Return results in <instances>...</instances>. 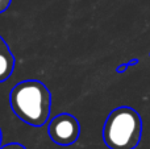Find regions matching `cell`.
Here are the masks:
<instances>
[{
    "label": "cell",
    "mask_w": 150,
    "mask_h": 149,
    "mask_svg": "<svg viewBox=\"0 0 150 149\" xmlns=\"http://www.w3.org/2000/svg\"><path fill=\"white\" fill-rule=\"evenodd\" d=\"M12 111L20 120L33 127L47 123L52 108V94L49 89L37 79L17 83L9 95Z\"/></svg>",
    "instance_id": "6da1fadb"
},
{
    "label": "cell",
    "mask_w": 150,
    "mask_h": 149,
    "mask_svg": "<svg viewBox=\"0 0 150 149\" xmlns=\"http://www.w3.org/2000/svg\"><path fill=\"white\" fill-rule=\"evenodd\" d=\"M141 119L134 110L119 107L108 115L103 128L104 143L111 149H134L141 139Z\"/></svg>",
    "instance_id": "7a4b0ae2"
},
{
    "label": "cell",
    "mask_w": 150,
    "mask_h": 149,
    "mask_svg": "<svg viewBox=\"0 0 150 149\" xmlns=\"http://www.w3.org/2000/svg\"><path fill=\"white\" fill-rule=\"evenodd\" d=\"M80 133L79 121L70 114H59L50 120L47 135L58 145H71L78 140Z\"/></svg>",
    "instance_id": "3957f363"
},
{
    "label": "cell",
    "mask_w": 150,
    "mask_h": 149,
    "mask_svg": "<svg viewBox=\"0 0 150 149\" xmlns=\"http://www.w3.org/2000/svg\"><path fill=\"white\" fill-rule=\"evenodd\" d=\"M15 55L12 54L9 48L0 52V83L7 81L12 75L15 70Z\"/></svg>",
    "instance_id": "277c9868"
},
{
    "label": "cell",
    "mask_w": 150,
    "mask_h": 149,
    "mask_svg": "<svg viewBox=\"0 0 150 149\" xmlns=\"http://www.w3.org/2000/svg\"><path fill=\"white\" fill-rule=\"evenodd\" d=\"M0 149H26V148L23 144H20V143H11V144L0 147Z\"/></svg>",
    "instance_id": "5b68a950"
},
{
    "label": "cell",
    "mask_w": 150,
    "mask_h": 149,
    "mask_svg": "<svg viewBox=\"0 0 150 149\" xmlns=\"http://www.w3.org/2000/svg\"><path fill=\"white\" fill-rule=\"evenodd\" d=\"M11 3H12V0H0V13L5 12L7 8L11 5Z\"/></svg>",
    "instance_id": "8992f818"
},
{
    "label": "cell",
    "mask_w": 150,
    "mask_h": 149,
    "mask_svg": "<svg viewBox=\"0 0 150 149\" xmlns=\"http://www.w3.org/2000/svg\"><path fill=\"white\" fill-rule=\"evenodd\" d=\"M8 48H9V46H8V44L1 38V36H0V52H3V50L8 49Z\"/></svg>",
    "instance_id": "52a82bcc"
},
{
    "label": "cell",
    "mask_w": 150,
    "mask_h": 149,
    "mask_svg": "<svg viewBox=\"0 0 150 149\" xmlns=\"http://www.w3.org/2000/svg\"><path fill=\"white\" fill-rule=\"evenodd\" d=\"M1 140H3V133H1V129H0V147H1Z\"/></svg>",
    "instance_id": "ba28073f"
}]
</instances>
